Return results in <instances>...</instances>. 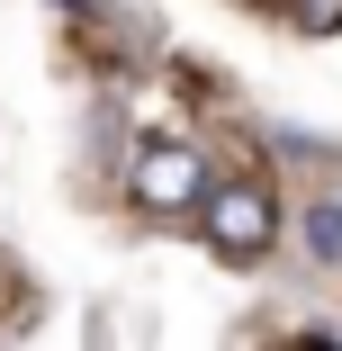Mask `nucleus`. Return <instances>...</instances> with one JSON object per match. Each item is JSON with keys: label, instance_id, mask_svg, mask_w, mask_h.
I'll return each mask as SVG.
<instances>
[{"label": "nucleus", "instance_id": "obj_1", "mask_svg": "<svg viewBox=\"0 0 342 351\" xmlns=\"http://www.w3.org/2000/svg\"><path fill=\"white\" fill-rule=\"evenodd\" d=\"M198 226H208V243H217L225 261H261L270 234H280V207H270L261 180H225V189L198 198Z\"/></svg>", "mask_w": 342, "mask_h": 351}, {"label": "nucleus", "instance_id": "obj_2", "mask_svg": "<svg viewBox=\"0 0 342 351\" xmlns=\"http://www.w3.org/2000/svg\"><path fill=\"white\" fill-rule=\"evenodd\" d=\"M126 189H135V207H154V217H180V207L208 198V162L189 145H145L135 171H126Z\"/></svg>", "mask_w": 342, "mask_h": 351}, {"label": "nucleus", "instance_id": "obj_3", "mask_svg": "<svg viewBox=\"0 0 342 351\" xmlns=\"http://www.w3.org/2000/svg\"><path fill=\"white\" fill-rule=\"evenodd\" d=\"M306 261L342 270V198H333V189H324V198L306 207Z\"/></svg>", "mask_w": 342, "mask_h": 351}, {"label": "nucleus", "instance_id": "obj_4", "mask_svg": "<svg viewBox=\"0 0 342 351\" xmlns=\"http://www.w3.org/2000/svg\"><path fill=\"white\" fill-rule=\"evenodd\" d=\"M297 19L306 27H342V0H297Z\"/></svg>", "mask_w": 342, "mask_h": 351}]
</instances>
